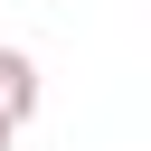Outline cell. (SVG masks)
<instances>
[{
	"mask_svg": "<svg viewBox=\"0 0 151 151\" xmlns=\"http://www.w3.org/2000/svg\"><path fill=\"white\" fill-rule=\"evenodd\" d=\"M28 113H38V57L28 47H0V123L19 132Z\"/></svg>",
	"mask_w": 151,
	"mask_h": 151,
	"instance_id": "obj_1",
	"label": "cell"
},
{
	"mask_svg": "<svg viewBox=\"0 0 151 151\" xmlns=\"http://www.w3.org/2000/svg\"><path fill=\"white\" fill-rule=\"evenodd\" d=\"M0 151H9V123H0Z\"/></svg>",
	"mask_w": 151,
	"mask_h": 151,
	"instance_id": "obj_2",
	"label": "cell"
}]
</instances>
